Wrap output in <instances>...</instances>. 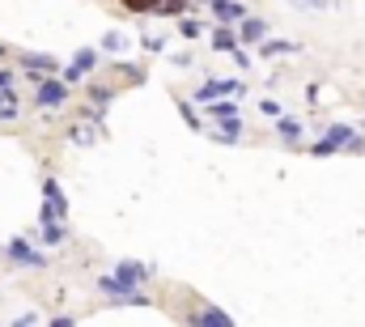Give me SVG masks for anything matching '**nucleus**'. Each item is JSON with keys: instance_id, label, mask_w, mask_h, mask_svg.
I'll list each match as a JSON object with an SVG mask.
<instances>
[{"instance_id": "1", "label": "nucleus", "mask_w": 365, "mask_h": 327, "mask_svg": "<svg viewBox=\"0 0 365 327\" xmlns=\"http://www.w3.org/2000/svg\"><path fill=\"white\" fill-rule=\"evenodd\" d=\"M64 102H68V81H64V77H43V81L34 85V106L56 111V106H64Z\"/></svg>"}, {"instance_id": "2", "label": "nucleus", "mask_w": 365, "mask_h": 327, "mask_svg": "<svg viewBox=\"0 0 365 327\" xmlns=\"http://www.w3.org/2000/svg\"><path fill=\"white\" fill-rule=\"evenodd\" d=\"M98 289H102V293H110L119 306H153V302H149V293H140L136 285H123V281H115V276H102V281H98Z\"/></svg>"}, {"instance_id": "3", "label": "nucleus", "mask_w": 365, "mask_h": 327, "mask_svg": "<svg viewBox=\"0 0 365 327\" xmlns=\"http://www.w3.org/2000/svg\"><path fill=\"white\" fill-rule=\"evenodd\" d=\"M4 251H9V259H13V263H21V268H47V255H43L38 246H30L26 238H13Z\"/></svg>"}, {"instance_id": "4", "label": "nucleus", "mask_w": 365, "mask_h": 327, "mask_svg": "<svg viewBox=\"0 0 365 327\" xmlns=\"http://www.w3.org/2000/svg\"><path fill=\"white\" fill-rule=\"evenodd\" d=\"M43 196H47L43 221H51V217H64V213H68V200H64V191H60V183H56V178H47V183H43Z\"/></svg>"}, {"instance_id": "5", "label": "nucleus", "mask_w": 365, "mask_h": 327, "mask_svg": "<svg viewBox=\"0 0 365 327\" xmlns=\"http://www.w3.org/2000/svg\"><path fill=\"white\" fill-rule=\"evenodd\" d=\"M242 89H247L242 81H204L195 89V98H200V102H212V98H221V94H234V98H238Z\"/></svg>"}, {"instance_id": "6", "label": "nucleus", "mask_w": 365, "mask_h": 327, "mask_svg": "<svg viewBox=\"0 0 365 327\" xmlns=\"http://www.w3.org/2000/svg\"><path fill=\"white\" fill-rule=\"evenodd\" d=\"M149 272L153 268H145V263H132V259H123V263H115V281H123V285H140V281H149Z\"/></svg>"}, {"instance_id": "7", "label": "nucleus", "mask_w": 365, "mask_h": 327, "mask_svg": "<svg viewBox=\"0 0 365 327\" xmlns=\"http://www.w3.org/2000/svg\"><path fill=\"white\" fill-rule=\"evenodd\" d=\"M238 26H242L238 30V43H264L268 39V21L264 17H242Z\"/></svg>"}, {"instance_id": "8", "label": "nucleus", "mask_w": 365, "mask_h": 327, "mask_svg": "<svg viewBox=\"0 0 365 327\" xmlns=\"http://www.w3.org/2000/svg\"><path fill=\"white\" fill-rule=\"evenodd\" d=\"M110 98H115L110 85H90V115L93 119H102V111L110 106Z\"/></svg>"}, {"instance_id": "9", "label": "nucleus", "mask_w": 365, "mask_h": 327, "mask_svg": "<svg viewBox=\"0 0 365 327\" xmlns=\"http://www.w3.org/2000/svg\"><path fill=\"white\" fill-rule=\"evenodd\" d=\"M212 13H217V21H242L247 17V9L238 0H212Z\"/></svg>"}, {"instance_id": "10", "label": "nucleus", "mask_w": 365, "mask_h": 327, "mask_svg": "<svg viewBox=\"0 0 365 327\" xmlns=\"http://www.w3.org/2000/svg\"><path fill=\"white\" fill-rule=\"evenodd\" d=\"M238 136H242V119H238V115H234V119H221V128L212 132V141H221V145H234Z\"/></svg>"}, {"instance_id": "11", "label": "nucleus", "mask_w": 365, "mask_h": 327, "mask_svg": "<svg viewBox=\"0 0 365 327\" xmlns=\"http://www.w3.org/2000/svg\"><path fill=\"white\" fill-rule=\"evenodd\" d=\"M259 51H264V56H293V51H297V43H289V39H264V43H259Z\"/></svg>"}, {"instance_id": "12", "label": "nucleus", "mask_w": 365, "mask_h": 327, "mask_svg": "<svg viewBox=\"0 0 365 327\" xmlns=\"http://www.w3.org/2000/svg\"><path fill=\"white\" fill-rule=\"evenodd\" d=\"M21 64H26V69H43V73H56V69H60V64H56L51 56H43V51H26Z\"/></svg>"}, {"instance_id": "13", "label": "nucleus", "mask_w": 365, "mask_h": 327, "mask_svg": "<svg viewBox=\"0 0 365 327\" xmlns=\"http://www.w3.org/2000/svg\"><path fill=\"white\" fill-rule=\"evenodd\" d=\"M276 132H280V141H289V145H297V141H302V132H306V128H302V124H297V119H280V124H276Z\"/></svg>"}, {"instance_id": "14", "label": "nucleus", "mask_w": 365, "mask_h": 327, "mask_svg": "<svg viewBox=\"0 0 365 327\" xmlns=\"http://www.w3.org/2000/svg\"><path fill=\"white\" fill-rule=\"evenodd\" d=\"M64 238H68V230H64V226H60L56 217H51V221H43V243H47V246L64 243Z\"/></svg>"}, {"instance_id": "15", "label": "nucleus", "mask_w": 365, "mask_h": 327, "mask_svg": "<svg viewBox=\"0 0 365 327\" xmlns=\"http://www.w3.org/2000/svg\"><path fill=\"white\" fill-rule=\"evenodd\" d=\"M68 141H73V145H93V141H98V128H93V124H77V128L68 132Z\"/></svg>"}, {"instance_id": "16", "label": "nucleus", "mask_w": 365, "mask_h": 327, "mask_svg": "<svg viewBox=\"0 0 365 327\" xmlns=\"http://www.w3.org/2000/svg\"><path fill=\"white\" fill-rule=\"evenodd\" d=\"M187 9H191V0H158L153 13H162V17H179V13H187Z\"/></svg>"}, {"instance_id": "17", "label": "nucleus", "mask_w": 365, "mask_h": 327, "mask_svg": "<svg viewBox=\"0 0 365 327\" xmlns=\"http://www.w3.org/2000/svg\"><path fill=\"white\" fill-rule=\"evenodd\" d=\"M208 115H212V119H234V115H238V102H217V98H212V102H208Z\"/></svg>"}, {"instance_id": "18", "label": "nucleus", "mask_w": 365, "mask_h": 327, "mask_svg": "<svg viewBox=\"0 0 365 327\" xmlns=\"http://www.w3.org/2000/svg\"><path fill=\"white\" fill-rule=\"evenodd\" d=\"M212 47H217V51H234V47H238V34H230V30H212Z\"/></svg>"}, {"instance_id": "19", "label": "nucleus", "mask_w": 365, "mask_h": 327, "mask_svg": "<svg viewBox=\"0 0 365 327\" xmlns=\"http://www.w3.org/2000/svg\"><path fill=\"white\" fill-rule=\"evenodd\" d=\"M73 64H77V69H81V73H93V69H98V51H93V47H81V51H77V60H73Z\"/></svg>"}, {"instance_id": "20", "label": "nucleus", "mask_w": 365, "mask_h": 327, "mask_svg": "<svg viewBox=\"0 0 365 327\" xmlns=\"http://www.w3.org/2000/svg\"><path fill=\"white\" fill-rule=\"evenodd\" d=\"M204 30H208V26H204V21H195V17H182V21H179V34H182V39H200Z\"/></svg>"}, {"instance_id": "21", "label": "nucleus", "mask_w": 365, "mask_h": 327, "mask_svg": "<svg viewBox=\"0 0 365 327\" xmlns=\"http://www.w3.org/2000/svg\"><path fill=\"white\" fill-rule=\"evenodd\" d=\"M195 323H217V327H230V323H234V319H230V315H221V311H212V306H208V311H200V315H195Z\"/></svg>"}, {"instance_id": "22", "label": "nucleus", "mask_w": 365, "mask_h": 327, "mask_svg": "<svg viewBox=\"0 0 365 327\" xmlns=\"http://www.w3.org/2000/svg\"><path fill=\"white\" fill-rule=\"evenodd\" d=\"M123 47H128V34H123V30H110V34L102 39V51H123Z\"/></svg>"}, {"instance_id": "23", "label": "nucleus", "mask_w": 365, "mask_h": 327, "mask_svg": "<svg viewBox=\"0 0 365 327\" xmlns=\"http://www.w3.org/2000/svg\"><path fill=\"white\" fill-rule=\"evenodd\" d=\"M128 9H136V13H149V9H158V0H123Z\"/></svg>"}, {"instance_id": "24", "label": "nucleus", "mask_w": 365, "mask_h": 327, "mask_svg": "<svg viewBox=\"0 0 365 327\" xmlns=\"http://www.w3.org/2000/svg\"><path fill=\"white\" fill-rule=\"evenodd\" d=\"M179 111H182V119H187V124H191V128H195V132H200V115H195V111H191V106H187V102H179Z\"/></svg>"}, {"instance_id": "25", "label": "nucleus", "mask_w": 365, "mask_h": 327, "mask_svg": "<svg viewBox=\"0 0 365 327\" xmlns=\"http://www.w3.org/2000/svg\"><path fill=\"white\" fill-rule=\"evenodd\" d=\"M259 111H264V115H280V102H276V98H259Z\"/></svg>"}, {"instance_id": "26", "label": "nucleus", "mask_w": 365, "mask_h": 327, "mask_svg": "<svg viewBox=\"0 0 365 327\" xmlns=\"http://www.w3.org/2000/svg\"><path fill=\"white\" fill-rule=\"evenodd\" d=\"M81 77H86V73H81L77 64H64V81H68V85H73V81H81Z\"/></svg>"}, {"instance_id": "27", "label": "nucleus", "mask_w": 365, "mask_h": 327, "mask_svg": "<svg viewBox=\"0 0 365 327\" xmlns=\"http://www.w3.org/2000/svg\"><path fill=\"white\" fill-rule=\"evenodd\" d=\"M230 56H234V64H238V69H251V60H247V51H242V47H234Z\"/></svg>"}, {"instance_id": "28", "label": "nucleus", "mask_w": 365, "mask_h": 327, "mask_svg": "<svg viewBox=\"0 0 365 327\" xmlns=\"http://www.w3.org/2000/svg\"><path fill=\"white\" fill-rule=\"evenodd\" d=\"M293 4H297V9H327L331 0H293Z\"/></svg>"}, {"instance_id": "29", "label": "nucleus", "mask_w": 365, "mask_h": 327, "mask_svg": "<svg viewBox=\"0 0 365 327\" xmlns=\"http://www.w3.org/2000/svg\"><path fill=\"white\" fill-rule=\"evenodd\" d=\"M9 85H13V73H9V69H0V94H4Z\"/></svg>"}, {"instance_id": "30", "label": "nucleus", "mask_w": 365, "mask_h": 327, "mask_svg": "<svg viewBox=\"0 0 365 327\" xmlns=\"http://www.w3.org/2000/svg\"><path fill=\"white\" fill-rule=\"evenodd\" d=\"M204 4H212V0H204Z\"/></svg>"}, {"instance_id": "31", "label": "nucleus", "mask_w": 365, "mask_h": 327, "mask_svg": "<svg viewBox=\"0 0 365 327\" xmlns=\"http://www.w3.org/2000/svg\"><path fill=\"white\" fill-rule=\"evenodd\" d=\"M0 56H4V47H0Z\"/></svg>"}]
</instances>
